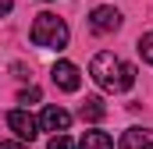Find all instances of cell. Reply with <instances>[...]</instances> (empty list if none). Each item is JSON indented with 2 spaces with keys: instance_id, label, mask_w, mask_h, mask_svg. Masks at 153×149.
<instances>
[{
  "instance_id": "11",
  "label": "cell",
  "mask_w": 153,
  "mask_h": 149,
  "mask_svg": "<svg viewBox=\"0 0 153 149\" xmlns=\"http://www.w3.org/2000/svg\"><path fill=\"white\" fill-rule=\"evenodd\" d=\"M46 149H75V142L61 131V135H53V139H50V146H46Z\"/></svg>"
},
{
  "instance_id": "5",
  "label": "cell",
  "mask_w": 153,
  "mask_h": 149,
  "mask_svg": "<svg viewBox=\"0 0 153 149\" xmlns=\"http://www.w3.org/2000/svg\"><path fill=\"white\" fill-rule=\"evenodd\" d=\"M89 29H93L96 36L117 32V29H121V14H117L114 7H96V11L89 14Z\"/></svg>"
},
{
  "instance_id": "6",
  "label": "cell",
  "mask_w": 153,
  "mask_h": 149,
  "mask_svg": "<svg viewBox=\"0 0 153 149\" xmlns=\"http://www.w3.org/2000/svg\"><path fill=\"white\" fill-rule=\"evenodd\" d=\"M39 128H43V131L61 135V131H68V128H71V114L64 110V107H46L43 117H39Z\"/></svg>"
},
{
  "instance_id": "10",
  "label": "cell",
  "mask_w": 153,
  "mask_h": 149,
  "mask_svg": "<svg viewBox=\"0 0 153 149\" xmlns=\"http://www.w3.org/2000/svg\"><path fill=\"white\" fill-rule=\"evenodd\" d=\"M139 53H143V60L153 64V32H146V36L139 39Z\"/></svg>"
},
{
  "instance_id": "12",
  "label": "cell",
  "mask_w": 153,
  "mask_h": 149,
  "mask_svg": "<svg viewBox=\"0 0 153 149\" xmlns=\"http://www.w3.org/2000/svg\"><path fill=\"white\" fill-rule=\"evenodd\" d=\"M36 100H39V89H36V85H29V89L18 96V103H25V107H29V103H36Z\"/></svg>"
},
{
  "instance_id": "2",
  "label": "cell",
  "mask_w": 153,
  "mask_h": 149,
  "mask_svg": "<svg viewBox=\"0 0 153 149\" xmlns=\"http://www.w3.org/2000/svg\"><path fill=\"white\" fill-rule=\"evenodd\" d=\"M32 43L43 46V50H64L68 46V25H64V18H57V14H50V11H43L36 14V21H32Z\"/></svg>"
},
{
  "instance_id": "1",
  "label": "cell",
  "mask_w": 153,
  "mask_h": 149,
  "mask_svg": "<svg viewBox=\"0 0 153 149\" xmlns=\"http://www.w3.org/2000/svg\"><path fill=\"white\" fill-rule=\"evenodd\" d=\"M89 74H93V82H96L100 89H107V92H125V89L135 85V68L125 64L114 53H107V50L89 60Z\"/></svg>"
},
{
  "instance_id": "9",
  "label": "cell",
  "mask_w": 153,
  "mask_h": 149,
  "mask_svg": "<svg viewBox=\"0 0 153 149\" xmlns=\"http://www.w3.org/2000/svg\"><path fill=\"white\" fill-rule=\"evenodd\" d=\"M78 149H114V139H111L107 131H85Z\"/></svg>"
},
{
  "instance_id": "7",
  "label": "cell",
  "mask_w": 153,
  "mask_h": 149,
  "mask_svg": "<svg viewBox=\"0 0 153 149\" xmlns=\"http://www.w3.org/2000/svg\"><path fill=\"white\" fill-rule=\"evenodd\" d=\"M117 146L121 149H153V128H128Z\"/></svg>"
},
{
  "instance_id": "14",
  "label": "cell",
  "mask_w": 153,
  "mask_h": 149,
  "mask_svg": "<svg viewBox=\"0 0 153 149\" xmlns=\"http://www.w3.org/2000/svg\"><path fill=\"white\" fill-rule=\"evenodd\" d=\"M0 149H25V146H22V139H18V142H0Z\"/></svg>"
},
{
  "instance_id": "4",
  "label": "cell",
  "mask_w": 153,
  "mask_h": 149,
  "mask_svg": "<svg viewBox=\"0 0 153 149\" xmlns=\"http://www.w3.org/2000/svg\"><path fill=\"white\" fill-rule=\"evenodd\" d=\"M7 128H11L22 142H32V139L39 135V121L29 110H11V114H7Z\"/></svg>"
},
{
  "instance_id": "3",
  "label": "cell",
  "mask_w": 153,
  "mask_h": 149,
  "mask_svg": "<svg viewBox=\"0 0 153 149\" xmlns=\"http://www.w3.org/2000/svg\"><path fill=\"white\" fill-rule=\"evenodd\" d=\"M50 78H53V85L61 92H78V85H82V74H78V68L71 60H57L50 68Z\"/></svg>"
},
{
  "instance_id": "13",
  "label": "cell",
  "mask_w": 153,
  "mask_h": 149,
  "mask_svg": "<svg viewBox=\"0 0 153 149\" xmlns=\"http://www.w3.org/2000/svg\"><path fill=\"white\" fill-rule=\"evenodd\" d=\"M11 7H14V0H0V18H4V14H11Z\"/></svg>"
},
{
  "instance_id": "8",
  "label": "cell",
  "mask_w": 153,
  "mask_h": 149,
  "mask_svg": "<svg viewBox=\"0 0 153 149\" xmlns=\"http://www.w3.org/2000/svg\"><path fill=\"white\" fill-rule=\"evenodd\" d=\"M78 114H82V121L96 124V121H103V114H107V107H103V100H100V96H85V103L78 107Z\"/></svg>"
}]
</instances>
